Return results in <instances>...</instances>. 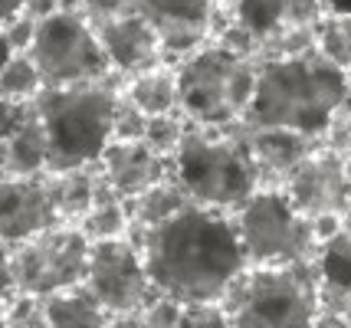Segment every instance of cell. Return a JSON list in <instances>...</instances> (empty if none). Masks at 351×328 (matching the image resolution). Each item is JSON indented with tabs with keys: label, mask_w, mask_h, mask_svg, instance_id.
Segmentation results:
<instances>
[{
	"label": "cell",
	"mask_w": 351,
	"mask_h": 328,
	"mask_svg": "<svg viewBox=\"0 0 351 328\" xmlns=\"http://www.w3.org/2000/svg\"><path fill=\"white\" fill-rule=\"evenodd\" d=\"M158 296L181 305L223 302L250 269L237 220L227 210L191 203L154 230H132Z\"/></svg>",
	"instance_id": "obj_1"
},
{
	"label": "cell",
	"mask_w": 351,
	"mask_h": 328,
	"mask_svg": "<svg viewBox=\"0 0 351 328\" xmlns=\"http://www.w3.org/2000/svg\"><path fill=\"white\" fill-rule=\"evenodd\" d=\"M351 95V76L319 49L292 60L260 63L256 99L246 112L250 128H289L325 141L335 112Z\"/></svg>",
	"instance_id": "obj_2"
},
{
	"label": "cell",
	"mask_w": 351,
	"mask_h": 328,
	"mask_svg": "<svg viewBox=\"0 0 351 328\" xmlns=\"http://www.w3.org/2000/svg\"><path fill=\"white\" fill-rule=\"evenodd\" d=\"M174 181L184 188L191 203L237 214L256 190H263V174L246 122L227 128L191 122L174 155Z\"/></svg>",
	"instance_id": "obj_3"
},
{
	"label": "cell",
	"mask_w": 351,
	"mask_h": 328,
	"mask_svg": "<svg viewBox=\"0 0 351 328\" xmlns=\"http://www.w3.org/2000/svg\"><path fill=\"white\" fill-rule=\"evenodd\" d=\"M122 89L125 79L112 73L99 82L40 92L36 109L49 138V174L79 171L102 161L112 144V122Z\"/></svg>",
	"instance_id": "obj_4"
},
{
	"label": "cell",
	"mask_w": 351,
	"mask_h": 328,
	"mask_svg": "<svg viewBox=\"0 0 351 328\" xmlns=\"http://www.w3.org/2000/svg\"><path fill=\"white\" fill-rule=\"evenodd\" d=\"M223 309L233 328H312L322 309L319 263L250 266L230 286Z\"/></svg>",
	"instance_id": "obj_5"
},
{
	"label": "cell",
	"mask_w": 351,
	"mask_h": 328,
	"mask_svg": "<svg viewBox=\"0 0 351 328\" xmlns=\"http://www.w3.org/2000/svg\"><path fill=\"white\" fill-rule=\"evenodd\" d=\"M174 69H178L181 112L187 115V122L210 128L246 122V112L256 99L260 60H246L223 49L220 43H207Z\"/></svg>",
	"instance_id": "obj_6"
},
{
	"label": "cell",
	"mask_w": 351,
	"mask_h": 328,
	"mask_svg": "<svg viewBox=\"0 0 351 328\" xmlns=\"http://www.w3.org/2000/svg\"><path fill=\"white\" fill-rule=\"evenodd\" d=\"M92 240L79 227H56L3 250V309L16 299H49L86 286Z\"/></svg>",
	"instance_id": "obj_7"
},
{
	"label": "cell",
	"mask_w": 351,
	"mask_h": 328,
	"mask_svg": "<svg viewBox=\"0 0 351 328\" xmlns=\"http://www.w3.org/2000/svg\"><path fill=\"white\" fill-rule=\"evenodd\" d=\"M250 266H289L319 256L315 223L302 217L282 188H263L233 214Z\"/></svg>",
	"instance_id": "obj_8"
},
{
	"label": "cell",
	"mask_w": 351,
	"mask_h": 328,
	"mask_svg": "<svg viewBox=\"0 0 351 328\" xmlns=\"http://www.w3.org/2000/svg\"><path fill=\"white\" fill-rule=\"evenodd\" d=\"M30 56L40 66L46 89H69L112 76V63L95 33V23L73 7H62L40 20Z\"/></svg>",
	"instance_id": "obj_9"
},
{
	"label": "cell",
	"mask_w": 351,
	"mask_h": 328,
	"mask_svg": "<svg viewBox=\"0 0 351 328\" xmlns=\"http://www.w3.org/2000/svg\"><path fill=\"white\" fill-rule=\"evenodd\" d=\"M89 292L108 315H138L158 292H154L148 269L141 260V250L132 236L122 240H106V243H92V263L86 276Z\"/></svg>",
	"instance_id": "obj_10"
},
{
	"label": "cell",
	"mask_w": 351,
	"mask_h": 328,
	"mask_svg": "<svg viewBox=\"0 0 351 328\" xmlns=\"http://www.w3.org/2000/svg\"><path fill=\"white\" fill-rule=\"evenodd\" d=\"M282 190L289 194L295 210L308 220L341 217L348 197V157L335 155L322 144L315 155H308L295 171L282 181Z\"/></svg>",
	"instance_id": "obj_11"
},
{
	"label": "cell",
	"mask_w": 351,
	"mask_h": 328,
	"mask_svg": "<svg viewBox=\"0 0 351 328\" xmlns=\"http://www.w3.org/2000/svg\"><path fill=\"white\" fill-rule=\"evenodd\" d=\"M66 227L53 201L49 174L40 177H3L0 181V236L3 250H14L33 236Z\"/></svg>",
	"instance_id": "obj_12"
},
{
	"label": "cell",
	"mask_w": 351,
	"mask_h": 328,
	"mask_svg": "<svg viewBox=\"0 0 351 328\" xmlns=\"http://www.w3.org/2000/svg\"><path fill=\"white\" fill-rule=\"evenodd\" d=\"M0 168L3 177L49 174V138L36 99L33 102L0 99Z\"/></svg>",
	"instance_id": "obj_13"
},
{
	"label": "cell",
	"mask_w": 351,
	"mask_h": 328,
	"mask_svg": "<svg viewBox=\"0 0 351 328\" xmlns=\"http://www.w3.org/2000/svg\"><path fill=\"white\" fill-rule=\"evenodd\" d=\"M214 7L217 0H135V10L158 30L165 56L174 66L214 43Z\"/></svg>",
	"instance_id": "obj_14"
},
{
	"label": "cell",
	"mask_w": 351,
	"mask_h": 328,
	"mask_svg": "<svg viewBox=\"0 0 351 328\" xmlns=\"http://www.w3.org/2000/svg\"><path fill=\"white\" fill-rule=\"evenodd\" d=\"M95 33H99L102 47H106L112 73H119L122 79H135L152 73V69L171 66L158 30L138 10L95 23Z\"/></svg>",
	"instance_id": "obj_15"
},
{
	"label": "cell",
	"mask_w": 351,
	"mask_h": 328,
	"mask_svg": "<svg viewBox=\"0 0 351 328\" xmlns=\"http://www.w3.org/2000/svg\"><path fill=\"white\" fill-rule=\"evenodd\" d=\"M99 168L125 201H135L145 190L174 177V157L158 155L148 141H112Z\"/></svg>",
	"instance_id": "obj_16"
},
{
	"label": "cell",
	"mask_w": 351,
	"mask_h": 328,
	"mask_svg": "<svg viewBox=\"0 0 351 328\" xmlns=\"http://www.w3.org/2000/svg\"><path fill=\"white\" fill-rule=\"evenodd\" d=\"M250 144L260 164L263 188H282V181L289 177L308 155H315L325 141L289 131V128H250Z\"/></svg>",
	"instance_id": "obj_17"
},
{
	"label": "cell",
	"mask_w": 351,
	"mask_h": 328,
	"mask_svg": "<svg viewBox=\"0 0 351 328\" xmlns=\"http://www.w3.org/2000/svg\"><path fill=\"white\" fill-rule=\"evenodd\" d=\"M40 305H43L46 328H108L115 318L89 292V286H76L49 299H40Z\"/></svg>",
	"instance_id": "obj_18"
},
{
	"label": "cell",
	"mask_w": 351,
	"mask_h": 328,
	"mask_svg": "<svg viewBox=\"0 0 351 328\" xmlns=\"http://www.w3.org/2000/svg\"><path fill=\"white\" fill-rule=\"evenodd\" d=\"M82 234L89 236L92 243H106V240H122L132 236V214H128V201L119 190L108 184V177L99 168L95 177V203H92L89 217L82 220L79 227Z\"/></svg>",
	"instance_id": "obj_19"
},
{
	"label": "cell",
	"mask_w": 351,
	"mask_h": 328,
	"mask_svg": "<svg viewBox=\"0 0 351 328\" xmlns=\"http://www.w3.org/2000/svg\"><path fill=\"white\" fill-rule=\"evenodd\" d=\"M319 282H322V309L341 312L351 299V236L335 234L319 247Z\"/></svg>",
	"instance_id": "obj_20"
},
{
	"label": "cell",
	"mask_w": 351,
	"mask_h": 328,
	"mask_svg": "<svg viewBox=\"0 0 351 328\" xmlns=\"http://www.w3.org/2000/svg\"><path fill=\"white\" fill-rule=\"evenodd\" d=\"M125 99H132L148 118L181 112L178 69H174V66H161V69H152V73H145V76L125 79Z\"/></svg>",
	"instance_id": "obj_21"
},
{
	"label": "cell",
	"mask_w": 351,
	"mask_h": 328,
	"mask_svg": "<svg viewBox=\"0 0 351 328\" xmlns=\"http://www.w3.org/2000/svg\"><path fill=\"white\" fill-rule=\"evenodd\" d=\"M95 177H99V164L66 174H49L53 201L66 227H82V220L89 217L92 203H95Z\"/></svg>",
	"instance_id": "obj_22"
},
{
	"label": "cell",
	"mask_w": 351,
	"mask_h": 328,
	"mask_svg": "<svg viewBox=\"0 0 351 328\" xmlns=\"http://www.w3.org/2000/svg\"><path fill=\"white\" fill-rule=\"evenodd\" d=\"M184 207H191V197L184 194V188L168 177L158 188L145 190L141 197L128 201V214H132V230H154L161 223H168L171 217H178Z\"/></svg>",
	"instance_id": "obj_23"
},
{
	"label": "cell",
	"mask_w": 351,
	"mask_h": 328,
	"mask_svg": "<svg viewBox=\"0 0 351 328\" xmlns=\"http://www.w3.org/2000/svg\"><path fill=\"white\" fill-rule=\"evenodd\" d=\"M43 76L40 66L33 63L30 53H10L3 56V73H0V99L10 102H33L43 92Z\"/></svg>",
	"instance_id": "obj_24"
},
{
	"label": "cell",
	"mask_w": 351,
	"mask_h": 328,
	"mask_svg": "<svg viewBox=\"0 0 351 328\" xmlns=\"http://www.w3.org/2000/svg\"><path fill=\"white\" fill-rule=\"evenodd\" d=\"M233 14H237V23L253 33L260 43L273 40L286 27V3L282 0H237Z\"/></svg>",
	"instance_id": "obj_25"
},
{
	"label": "cell",
	"mask_w": 351,
	"mask_h": 328,
	"mask_svg": "<svg viewBox=\"0 0 351 328\" xmlns=\"http://www.w3.org/2000/svg\"><path fill=\"white\" fill-rule=\"evenodd\" d=\"M319 53L351 76V14H328L322 20Z\"/></svg>",
	"instance_id": "obj_26"
},
{
	"label": "cell",
	"mask_w": 351,
	"mask_h": 328,
	"mask_svg": "<svg viewBox=\"0 0 351 328\" xmlns=\"http://www.w3.org/2000/svg\"><path fill=\"white\" fill-rule=\"evenodd\" d=\"M319 49V27H282L273 40L263 43V56L266 60H292V56H306Z\"/></svg>",
	"instance_id": "obj_27"
},
{
	"label": "cell",
	"mask_w": 351,
	"mask_h": 328,
	"mask_svg": "<svg viewBox=\"0 0 351 328\" xmlns=\"http://www.w3.org/2000/svg\"><path fill=\"white\" fill-rule=\"evenodd\" d=\"M187 115L184 112H174V115H158V118H152L148 122V135H145V141L152 144L158 155L165 157H174L178 155V148H181L184 135H187Z\"/></svg>",
	"instance_id": "obj_28"
},
{
	"label": "cell",
	"mask_w": 351,
	"mask_h": 328,
	"mask_svg": "<svg viewBox=\"0 0 351 328\" xmlns=\"http://www.w3.org/2000/svg\"><path fill=\"white\" fill-rule=\"evenodd\" d=\"M148 122L152 118L138 109L132 99H125V89H122V99L115 105V122H112V141H145Z\"/></svg>",
	"instance_id": "obj_29"
},
{
	"label": "cell",
	"mask_w": 351,
	"mask_h": 328,
	"mask_svg": "<svg viewBox=\"0 0 351 328\" xmlns=\"http://www.w3.org/2000/svg\"><path fill=\"white\" fill-rule=\"evenodd\" d=\"M36 30H40V20H33L30 14L3 20V56H10V53H30L33 43H36Z\"/></svg>",
	"instance_id": "obj_30"
},
{
	"label": "cell",
	"mask_w": 351,
	"mask_h": 328,
	"mask_svg": "<svg viewBox=\"0 0 351 328\" xmlns=\"http://www.w3.org/2000/svg\"><path fill=\"white\" fill-rule=\"evenodd\" d=\"M178 328H233L230 312L223 302H197V305H184L181 325Z\"/></svg>",
	"instance_id": "obj_31"
},
{
	"label": "cell",
	"mask_w": 351,
	"mask_h": 328,
	"mask_svg": "<svg viewBox=\"0 0 351 328\" xmlns=\"http://www.w3.org/2000/svg\"><path fill=\"white\" fill-rule=\"evenodd\" d=\"M181 302L168 296H154L145 309H141V328H178L181 325Z\"/></svg>",
	"instance_id": "obj_32"
},
{
	"label": "cell",
	"mask_w": 351,
	"mask_h": 328,
	"mask_svg": "<svg viewBox=\"0 0 351 328\" xmlns=\"http://www.w3.org/2000/svg\"><path fill=\"white\" fill-rule=\"evenodd\" d=\"M66 7H73L82 16H89L92 23H102V20H112V16L132 14L135 0H66Z\"/></svg>",
	"instance_id": "obj_33"
},
{
	"label": "cell",
	"mask_w": 351,
	"mask_h": 328,
	"mask_svg": "<svg viewBox=\"0 0 351 328\" xmlns=\"http://www.w3.org/2000/svg\"><path fill=\"white\" fill-rule=\"evenodd\" d=\"M325 148L335 151V155L351 157V95L341 102V109L335 112L332 125L325 131Z\"/></svg>",
	"instance_id": "obj_34"
},
{
	"label": "cell",
	"mask_w": 351,
	"mask_h": 328,
	"mask_svg": "<svg viewBox=\"0 0 351 328\" xmlns=\"http://www.w3.org/2000/svg\"><path fill=\"white\" fill-rule=\"evenodd\" d=\"M3 328H46L40 299H16L10 309H3Z\"/></svg>",
	"instance_id": "obj_35"
},
{
	"label": "cell",
	"mask_w": 351,
	"mask_h": 328,
	"mask_svg": "<svg viewBox=\"0 0 351 328\" xmlns=\"http://www.w3.org/2000/svg\"><path fill=\"white\" fill-rule=\"evenodd\" d=\"M286 3V27H319L328 16L325 0H282Z\"/></svg>",
	"instance_id": "obj_36"
},
{
	"label": "cell",
	"mask_w": 351,
	"mask_h": 328,
	"mask_svg": "<svg viewBox=\"0 0 351 328\" xmlns=\"http://www.w3.org/2000/svg\"><path fill=\"white\" fill-rule=\"evenodd\" d=\"M312 328H351V322L345 318V312H335V309H319Z\"/></svg>",
	"instance_id": "obj_37"
},
{
	"label": "cell",
	"mask_w": 351,
	"mask_h": 328,
	"mask_svg": "<svg viewBox=\"0 0 351 328\" xmlns=\"http://www.w3.org/2000/svg\"><path fill=\"white\" fill-rule=\"evenodd\" d=\"M30 3L33 0H0V16H3V20H14V16L27 14Z\"/></svg>",
	"instance_id": "obj_38"
},
{
	"label": "cell",
	"mask_w": 351,
	"mask_h": 328,
	"mask_svg": "<svg viewBox=\"0 0 351 328\" xmlns=\"http://www.w3.org/2000/svg\"><path fill=\"white\" fill-rule=\"evenodd\" d=\"M108 328H141V312L138 315H119V318H112V325Z\"/></svg>",
	"instance_id": "obj_39"
},
{
	"label": "cell",
	"mask_w": 351,
	"mask_h": 328,
	"mask_svg": "<svg viewBox=\"0 0 351 328\" xmlns=\"http://www.w3.org/2000/svg\"><path fill=\"white\" fill-rule=\"evenodd\" d=\"M328 14H351V0H325Z\"/></svg>",
	"instance_id": "obj_40"
},
{
	"label": "cell",
	"mask_w": 351,
	"mask_h": 328,
	"mask_svg": "<svg viewBox=\"0 0 351 328\" xmlns=\"http://www.w3.org/2000/svg\"><path fill=\"white\" fill-rule=\"evenodd\" d=\"M341 234L351 236V203L345 207V214H341Z\"/></svg>",
	"instance_id": "obj_41"
},
{
	"label": "cell",
	"mask_w": 351,
	"mask_h": 328,
	"mask_svg": "<svg viewBox=\"0 0 351 328\" xmlns=\"http://www.w3.org/2000/svg\"><path fill=\"white\" fill-rule=\"evenodd\" d=\"M341 312H345V318H348V322H351V299H348V302H345V309H341Z\"/></svg>",
	"instance_id": "obj_42"
},
{
	"label": "cell",
	"mask_w": 351,
	"mask_h": 328,
	"mask_svg": "<svg viewBox=\"0 0 351 328\" xmlns=\"http://www.w3.org/2000/svg\"><path fill=\"white\" fill-rule=\"evenodd\" d=\"M348 197H351V157H348Z\"/></svg>",
	"instance_id": "obj_43"
},
{
	"label": "cell",
	"mask_w": 351,
	"mask_h": 328,
	"mask_svg": "<svg viewBox=\"0 0 351 328\" xmlns=\"http://www.w3.org/2000/svg\"><path fill=\"white\" fill-rule=\"evenodd\" d=\"M217 3H227V7H233V3H237V0H217Z\"/></svg>",
	"instance_id": "obj_44"
}]
</instances>
